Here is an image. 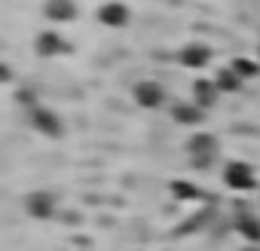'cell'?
<instances>
[{
	"label": "cell",
	"instance_id": "cell-1",
	"mask_svg": "<svg viewBox=\"0 0 260 251\" xmlns=\"http://www.w3.org/2000/svg\"><path fill=\"white\" fill-rule=\"evenodd\" d=\"M187 156H190V166L196 172H211L220 163V141L211 132H190Z\"/></svg>",
	"mask_w": 260,
	"mask_h": 251
},
{
	"label": "cell",
	"instance_id": "cell-2",
	"mask_svg": "<svg viewBox=\"0 0 260 251\" xmlns=\"http://www.w3.org/2000/svg\"><path fill=\"white\" fill-rule=\"evenodd\" d=\"M220 181H223V187L233 190V193H251V190L260 187V178H257L254 166L245 163V160H230V163H223Z\"/></svg>",
	"mask_w": 260,
	"mask_h": 251
},
{
	"label": "cell",
	"instance_id": "cell-3",
	"mask_svg": "<svg viewBox=\"0 0 260 251\" xmlns=\"http://www.w3.org/2000/svg\"><path fill=\"white\" fill-rule=\"evenodd\" d=\"M28 125L40 135V138H52V141H58V138H64V119L52 110V107H46V104H28Z\"/></svg>",
	"mask_w": 260,
	"mask_h": 251
},
{
	"label": "cell",
	"instance_id": "cell-4",
	"mask_svg": "<svg viewBox=\"0 0 260 251\" xmlns=\"http://www.w3.org/2000/svg\"><path fill=\"white\" fill-rule=\"evenodd\" d=\"M25 214L31 217V221H55L58 217V211H61V205H58V196L52 193V190H46V187H40V190H31L28 196H25Z\"/></svg>",
	"mask_w": 260,
	"mask_h": 251
},
{
	"label": "cell",
	"instance_id": "cell-5",
	"mask_svg": "<svg viewBox=\"0 0 260 251\" xmlns=\"http://www.w3.org/2000/svg\"><path fill=\"white\" fill-rule=\"evenodd\" d=\"M211 58H214V49L205 40H190L175 52V61L187 71H205L211 65Z\"/></svg>",
	"mask_w": 260,
	"mask_h": 251
},
{
	"label": "cell",
	"instance_id": "cell-6",
	"mask_svg": "<svg viewBox=\"0 0 260 251\" xmlns=\"http://www.w3.org/2000/svg\"><path fill=\"white\" fill-rule=\"evenodd\" d=\"M132 98H135V104L144 107V110H159V107L169 101V92H166V86H162L159 80H138V83L132 86Z\"/></svg>",
	"mask_w": 260,
	"mask_h": 251
},
{
	"label": "cell",
	"instance_id": "cell-7",
	"mask_svg": "<svg viewBox=\"0 0 260 251\" xmlns=\"http://www.w3.org/2000/svg\"><path fill=\"white\" fill-rule=\"evenodd\" d=\"M169 116L178 125H184V129H199V125L205 122V116H208V110H202L193 98H175L169 104Z\"/></svg>",
	"mask_w": 260,
	"mask_h": 251
},
{
	"label": "cell",
	"instance_id": "cell-8",
	"mask_svg": "<svg viewBox=\"0 0 260 251\" xmlns=\"http://www.w3.org/2000/svg\"><path fill=\"white\" fill-rule=\"evenodd\" d=\"M34 52H37V58H58V55L71 52V43L55 28H46L34 37Z\"/></svg>",
	"mask_w": 260,
	"mask_h": 251
},
{
	"label": "cell",
	"instance_id": "cell-9",
	"mask_svg": "<svg viewBox=\"0 0 260 251\" xmlns=\"http://www.w3.org/2000/svg\"><path fill=\"white\" fill-rule=\"evenodd\" d=\"M95 19H98V25L116 31V28H125L132 22V10H128L122 0H104V4L95 10Z\"/></svg>",
	"mask_w": 260,
	"mask_h": 251
},
{
	"label": "cell",
	"instance_id": "cell-10",
	"mask_svg": "<svg viewBox=\"0 0 260 251\" xmlns=\"http://www.w3.org/2000/svg\"><path fill=\"white\" fill-rule=\"evenodd\" d=\"M77 16H80L77 0H46L43 4V19L49 25H71L77 22Z\"/></svg>",
	"mask_w": 260,
	"mask_h": 251
},
{
	"label": "cell",
	"instance_id": "cell-11",
	"mask_svg": "<svg viewBox=\"0 0 260 251\" xmlns=\"http://www.w3.org/2000/svg\"><path fill=\"white\" fill-rule=\"evenodd\" d=\"M223 92L217 89V83H214V77H196L193 83H190V98L202 107V110H211L214 104H217V98H220Z\"/></svg>",
	"mask_w": 260,
	"mask_h": 251
},
{
	"label": "cell",
	"instance_id": "cell-12",
	"mask_svg": "<svg viewBox=\"0 0 260 251\" xmlns=\"http://www.w3.org/2000/svg\"><path fill=\"white\" fill-rule=\"evenodd\" d=\"M236 233L245 239V245H260V214L239 211L236 214Z\"/></svg>",
	"mask_w": 260,
	"mask_h": 251
},
{
	"label": "cell",
	"instance_id": "cell-13",
	"mask_svg": "<svg viewBox=\"0 0 260 251\" xmlns=\"http://www.w3.org/2000/svg\"><path fill=\"white\" fill-rule=\"evenodd\" d=\"M169 193L178 199V202H199L205 196V190L196 184V181H187V178H175L169 184Z\"/></svg>",
	"mask_w": 260,
	"mask_h": 251
},
{
	"label": "cell",
	"instance_id": "cell-14",
	"mask_svg": "<svg viewBox=\"0 0 260 251\" xmlns=\"http://www.w3.org/2000/svg\"><path fill=\"white\" fill-rule=\"evenodd\" d=\"M214 83H217V89H220L223 95H236V92H242V86H245V80H242L230 65H226V68H217Z\"/></svg>",
	"mask_w": 260,
	"mask_h": 251
},
{
	"label": "cell",
	"instance_id": "cell-15",
	"mask_svg": "<svg viewBox=\"0 0 260 251\" xmlns=\"http://www.w3.org/2000/svg\"><path fill=\"white\" fill-rule=\"evenodd\" d=\"M230 68L248 83V80H254V77H260V61L257 58H245V55H239V58H233L230 61Z\"/></svg>",
	"mask_w": 260,
	"mask_h": 251
},
{
	"label": "cell",
	"instance_id": "cell-16",
	"mask_svg": "<svg viewBox=\"0 0 260 251\" xmlns=\"http://www.w3.org/2000/svg\"><path fill=\"white\" fill-rule=\"evenodd\" d=\"M242 251H260V245H245Z\"/></svg>",
	"mask_w": 260,
	"mask_h": 251
},
{
	"label": "cell",
	"instance_id": "cell-17",
	"mask_svg": "<svg viewBox=\"0 0 260 251\" xmlns=\"http://www.w3.org/2000/svg\"><path fill=\"white\" fill-rule=\"evenodd\" d=\"M257 61H260V46H257Z\"/></svg>",
	"mask_w": 260,
	"mask_h": 251
},
{
	"label": "cell",
	"instance_id": "cell-18",
	"mask_svg": "<svg viewBox=\"0 0 260 251\" xmlns=\"http://www.w3.org/2000/svg\"><path fill=\"white\" fill-rule=\"evenodd\" d=\"M128 251H141V248H128Z\"/></svg>",
	"mask_w": 260,
	"mask_h": 251
}]
</instances>
